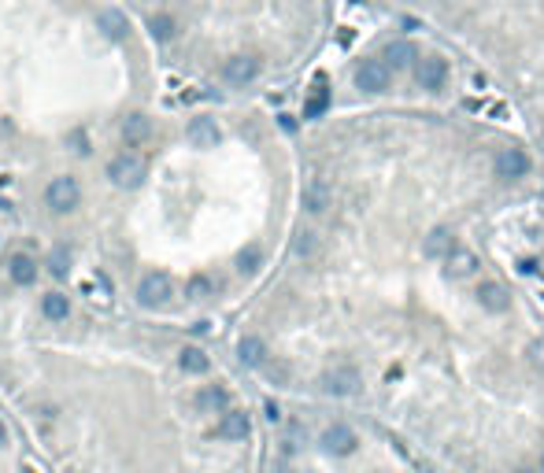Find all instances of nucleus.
<instances>
[{
  "label": "nucleus",
  "instance_id": "f257e3e1",
  "mask_svg": "<svg viewBox=\"0 0 544 473\" xmlns=\"http://www.w3.org/2000/svg\"><path fill=\"white\" fill-rule=\"evenodd\" d=\"M392 82V67L386 59H363L356 67V89L363 93H386Z\"/></svg>",
  "mask_w": 544,
  "mask_h": 473
},
{
  "label": "nucleus",
  "instance_id": "f03ea898",
  "mask_svg": "<svg viewBox=\"0 0 544 473\" xmlns=\"http://www.w3.org/2000/svg\"><path fill=\"white\" fill-rule=\"evenodd\" d=\"M45 200H48V207L52 211H60V214H67L78 207V200H82V185L74 178H52V185L45 189Z\"/></svg>",
  "mask_w": 544,
  "mask_h": 473
},
{
  "label": "nucleus",
  "instance_id": "7ed1b4c3",
  "mask_svg": "<svg viewBox=\"0 0 544 473\" xmlns=\"http://www.w3.org/2000/svg\"><path fill=\"white\" fill-rule=\"evenodd\" d=\"M170 293H174V285H170V277L159 274V270L145 274L141 281H137V299H141L145 307H163L170 299Z\"/></svg>",
  "mask_w": 544,
  "mask_h": 473
},
{
  "label": "nucleus",
  "instance_id": "20e7f679",
  "mask_svg": "<svg viewBox=\"0 0 544 473\" xmlns=\"http://www.w3.org/2000/svg\"><path fill=\"white\" fill-rule=\"evenodd\" d=\"M108 178L119 189H137V185H141V178H145V163L137 156H115L108 163Z\"/></svg>",
  "mask_w": 544,
  "mask_h": 473
},
{
  "label": "nucleus",
  "instance_id": "39448f33",
  "mask_svg": "<svg viewBox=\"0 0 544 473\" xmlns=\"http://www.w3.org/2000/svg\"><path fill=\"white\" fill-rule=\"evenodd\" d=\"M493 167H496V178L518 181V178L529 174V156L522 152V148H500L496 159H493Z\"/></svg>",
  "mask_w": 544,
  "mask_h": 473
},
{
  "label": "nucleus",
  "instance_id": "423d86ee",
  "mask_svg": "<svg viewBox=\"0 0 544 473\" xmlns=\"http://www.w3.org/2000/svg\"><path fill=\"white\" fill-rule=\"evenodd\" d=\"M415 82L422 85V89H444V82H448V63L441 56H422L419 63H415Z\"/></svg>",
  "mask_w": 544,
  "mask_h": 473
},
{
  "label": "nucleus",
  "instance_id": "0eeeda50",
  "mask_svg": "<svg viewBox=\"0 0 544 473\" xmlns=\"http://www.w3.org/2000/svg\"><path fill=\"white\" fill-rule=\"evenodd\" d=\"M356 444H359V436L352 433L348 425H329L326 433H323V451L326 455H337V458H345V455H352L356 451Z\"/></svg>",
  "mask_w": 544,
  "mask_h": 473
},
{
  "label": "nucleus",
  "instance_id": "6e6552de",
  "mask_svg": "<svg viewBox=\"0 0 544 473\" xmlns=\"http://www.w3.org/2000/svg\"><path fill=\"white\" fill-rule=\"evenodd\" d=\"M356 389H359V373L352 367H337V370L323 373V392H329V396H352Z\"/></svg>",
  "mask_w": 544,
  "mask_h": 473
},
{
  "label": "nucleus",
  "instance_id": "1a4fd4ad",
  "mask_svg": "<svg viewBox=\"0 0 544 473\" xmlns=\"http://www.w3.org/2000/svg\"><path fill=\"white\" fill-rule=\"evenodd\" d=\"M478 304H482L489 315H504V310L511 307V296H507V288L504 285H496V281H482L478 285Z\"/></svg>",
  "mask_w": 544,
  "mask_h": 473
},
{
  "label": "nucleus",
  "instance_id": "9d476101",
  "mask_svg": "<svg viewBox=\"0 0 544 473\" xmlns=\"http://www.w3.org/2000/svg\"><path fill=\"white\" fill-rule=\"evenodd\" d=\"M222 74H226L230 85H248L255 74H260V59L255 56H233V59H226Z\"/></svg>",
  "mask_w": 544,
  "mask_h": 473
},
{
  "label": "nucleus",
  "instance_id": "9b49d317",
  "mask_svg": "<svg viewBox=\"0 0 544 473\" xmlns=\"http://www.w3.org/2000/svg\"><path fill=\"white\" fill-rule=\"evenodd\" d=\"M422 252L430 255V259H448V255L455 252V236H452V230H444V225L430 230V236L422 241Z\"/></svg>",
  "mask_w": 544,
  "mask_h": 473
},
{
  "label": "nucleus",
  "instance_id": "f8f14e48",
  "mask_svg": "<svg viewBox=\"0 0 544 473\" xmlns=\"http://www.w3.org/2000/svg\"><path fill=\"white\" fill-rule=\"evenodd\" d=\"M189 141H193L197 148H215L222 141V133H219V126L211 122V118H193V122H189Z\"/></svg>",
  "mask_w": 544,
  "mask_h": 473
},
{
  "label": "nucleus",
  "instance_id": "ddd939ff",
  "mask_svg": "<svg viewBox=\"0 0 544 473\" xmlns=\"http://www.w3.org/2000/svg\"><path fill=\"white\" fill-rule=\"evenodd\" d=\"M329 85H326V78H318L315 82V89L307 93V100H304V118H323L326 111H329Z\"/></svg>",
  "mask_w": 544,
  "mask_h": 473
},
{
  "label": "nucleus",
  "instance_id": "4468645a",
  "mask_svg": "<svg viewBox=\"0 0 544 473\" xmlns=\"http://www.w3.org/2000/svg\"><path fill=\"white\" fill-rule=\"evenodd\" d=\"M248 429H252V422H248V414H244V411H226V414H222V422H219V436L222 440H244V436H248Z\"/></svg>",
  "mask_w": 544,
  "mask_h": 473
},
{
  "label": "nucleus",
  "instance_id": "2eb2a0df",
  "mask_svg": "<svg viewBox=\"0 0 544 473\" xmlns=\"http://www.w3.org/2000/svg\"><path fill=\"white\" fill-rule=\"evenodd\" d=\"M329 200H334V192H329V185L323 178H315V181H307V189H304V207L311 211V214H323L329 207Z\"/></svg>",
  "mask_w": 544,
  "mask_h": 473
},
{
  "label": "nucleus",
  "instance_id": "dca6fc26",
  "mask_svg": "<svg viewBox=\"0 0 544 473\" xmlns=\"http://www.w3.org/2000/svg\"><path fill=\"white\" fill-rule=\"evenodd\" d=\"M237 359L244 362V367H263V362H266V344L260 337H241Z\"/></svg>",
  "mask_w": 544,
  "mask_h": 473
},
{
  "label": "nucleus",
  "instance_id": "f3484780",
  "mask_svg": "<svg viewBox=\"0 0 544 473\" xmlns=\"http://www.w3.org/2000/svg\"><path fill=\"white\" fill-rule=\"evenodd\" d=\"M197 407L200 411H230V392L222 384H208V389H200Z\"/></svg>",
  "mask_w": 544,
  "mask_h": 473
},
{
  "label": "nucleus",
  "instance_id": "a211bd4d",
  "mask_svg": "<svg viewBox=\"0 0 544 473\" xmlns=\"http://www.w3.org/2000/svg\"><path fill=\"white\" fill-rule=\"evenodd\" d=\"M478 270V255L466 252V248H455L448 255V277H471Z\"/></svg>",
  "mask_w": 544,
  "mask_h": 473
},
{
  "label": "nucleus",
  "instance_id": "6ab92c4d",
  "mask_svg": "<svg viewBox=\"0 0 544 473\" xmlns=\"http://www.w3.org/2000/svg\"><path fill=\"white\" fill-rule=\"evenodd\" d=\"M100 34L111 37V41H123L126 34H130V23H126L123 12H104L100 15Z\"/></svg>",
  "mask_w": 544,
  "mask_h": 473
},
{
  "label": "nucleus",
  "instance_id": "aec40b11",
  "mask_svg": "<svg viewBox=\"0 0 544 473\" xmlns=\"http://www.w3.org/2000/svg\"><path fill=\"white\" fill-rule=\"evenodd\" d=\"M12 277L19 285H34V277H37V263L30 259V255H12Z\"/></svg>",
  "mask_w": 544,
  "mask_h": 473
},
{
  "label": "nucleus",
  "instance_id": "412c9836",
  "mask_svg": "<svg viewBox=\"0 0 544 473\" xmlns=\"http://www.w3.org/2000/svg\"><path fill=\"white\" fill-rule=\"evenodd\" d=\"M419 56H415V48L408 45V41H397V45H389L386 48V63L392 71H400V67H408V63H415Z\"/></svg>",
  "mask_w": 544,
  "mask_h": 473
},
{
  "label": "nucleus",
  "instance_id": "4be33fe9",
  "mask_svg": "<svg viewBox=\"0 0 544 473\" xmlns=\"http://www.w3.org/2000/svg\"><path fill=\"white\" fill-rule=\"evenodd\" d=\"M178 367L185 370V373H204V370H208V355L200 351V348H181Z\"/></svg>",
  "mask_w": 544,
  "mask_h": 473
},
{
  "label": "nucleus",
  "instance_id": "5701e85b",
  "mask_svg": "<svg viewBox=\"0 0 544 473\" xmlns=\"http://www.w3.org/2000/svg\"><path fill=\"white\" fill-rule=\"evenodd\" d=\"M123 133H126V141H130V145H141L145 137H148V118L145 115H126Z\"/></svg>",
  "mask_w": 544,
  "mask_h": 473
},
{
  "label": "nucleus",
  "instance_id": "b1692460",
  "mask_svg": "<svg viewBox=\"0 0 544 473\" xmlns=\"http://www.w3.org/2000/svg\"><path fill=\"white\" fill-rule=\"evenodd\" d=\"M41 310L52 318V322H63L71 315V304H67V296H60V293H48L45 296V304H41Z\"/></svg>",
  "mask_w": 544,
  "mask_h": 473
},
{
  "label": "nucleus",
  "instance_id": "393cba45",
  "mask_svg": "<svg viewBox=\"0 0 544 473\" xmlns=\"http://www.w3.org/2000/svg\"><path fill=\"white\" fill-rule=\"evenodd\" d=\"M260 263H263L260 244H248V248L237 252V270H241V274H255V270H260Z\"/></svg>",
  "mask_w": 544,
  "mask_h": 473
},
{
  "label": "nucleus",
  "instance_id": "a878e982",
  "mask_svg": "<svg viewBox=\"0 0 544 473\" xmlns=\"http://www.w3.org/2000/svg\"><path fill=\"white\" fill-rule=\"evenodd\" d=\"M148 30H152L156 41H170V37H174V19H170V15H156L152 23H148Z\"/></svg>",
  "mask_w": 544,
  "mask_h": 473
},
{
  "label": "nucleus",
  "instance_id": "bb28decb",
  "mask_svg": "<svg viewBox=\"0 0 544 473\" xmlns=\"http://www.w3.org/2000/svg\"><path fill=\"white\" fill-rule=\"evenodd\" d=\"M211 288H215V281H211L208 274H193V277H189V296H193V299L211 296Z\"/></svg>",
  "mask_w": 544,
  "mask_h": 473
},
{
  "label": "nucleus",
  "instance_id": "cd10ccee",
  "mask_svg": "<svg viewBox=\"0 0 544 473\" xmlns=\"http://www.w3.org/2000/svg\"><path fill=\"white\" fill-rule=\"evenodd\" d=\"M52 270H56V277H67V270H71L67 248H56V252H52Z\"/></svg>",
  "mask_w": 544,
  "mask_h": 473
},
{
  "label": "nucleus",
  "instance_id": "c85d7f7f",
  "mask_svg": "<svg viewBox=\"0 0 544 473\" xmlns=\"http://www.w3.org/2000/svg\"><path fill=\"white\" fill-rule=\"evenodd\" d=\"M318 248V241H315V233H296V255H311Z\"/></svg>",
  "mask_w": 544,
  "mask_h": 473
},
{
  "label": "nucleus",
  "instance_id": "c756f323",
  "mask_svg": "<svg viewBox=\"0 0 544 473\" xmlns=\"http://www.w3.org/2000/svg\"><path fill=\"white\" fill-rule=\"evenodd\" d=\"M0 444H8V429H4V422H0Z\"/></svg>",
  "mask_w": 544,
  "mask_h": 473
},
{
  "label": "nucleus",
  "instance_id": "7c9ffc66",
  "mask_svg": "<svg viewBox=\"0 0 544 473\" xmlns=\"http://www.w3.org/2000/svg\"><path fill=\"white\" fill-rule=\"evenodd\" d=\"M4 207H8V200H0V211H4Z\"/></svg>",
  "mask_w": 544,
  "mask_h": 473
},
{
  "label": "nucleus",
  "instance_id": "2f4dec72",
  "mask_svg": "<svg viewBox=\"0 0 544 473\" xmlns=\"http://www.w3.org/2000/svg\"><path fill=\"white\" fill-rule=\"evenodd\" d=\"M518 473H533V470H518Z\"/></svg>",
  "mask_w": 544,
  "mask_h": 473
},
{
  "label": "nucleus",
  "instance_id": "473e14b6",
  "mask_svg": "<svg viewBox=\"0 0 544 473\" xmlns=\"http://www.w3.org/2000/svg\"><path fill=\"white\" fill-rule=\"evenodd\" d=\"M541 470H544V455H541Z\"/></svg>",
  "mask_w": 544,
  "mask_h": 473
}]
</instances>
